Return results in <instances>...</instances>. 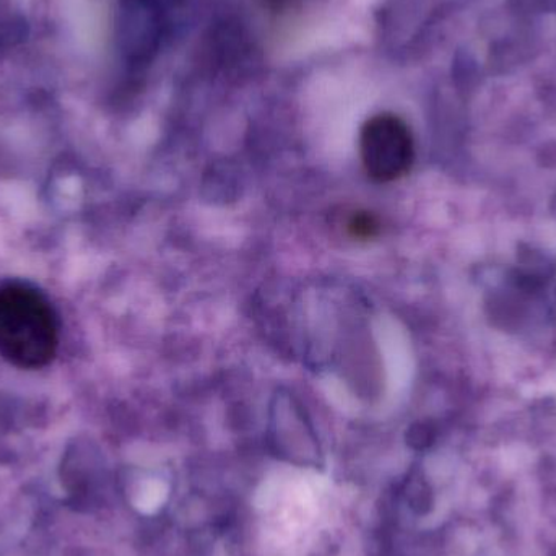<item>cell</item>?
I'll list each match as a JSON object with an SVG mask.
<instances>
[{"label":"cell","mask_w":556,"mask_h":556,"mask_svg":"<svg viewBox=\"0 0 556 556\" xmlns=\"http://www.w3.org/2000/svg\"><path fill=\"white\" fill-rule=\"evenodd\" d=\"M54 306L35 285L23 280L0 283V355L23 371L46 368L59 349Z\"/></svg>","instance_id":"obj_1"},{"label":"cell","mask_w":556,"mask_h":556,"mask_svg":"<svg viewBox=\"0 0 556 556\" xmlns=\"http://www.w3.org/2000/svg\"><path fill=\"white\" fill-rule=\"evenodd\" d=\"M359 155L369 178L391 182L410 172L415 142L410 127L391 113L376 114L359 134Z\"/></svg>","instance_id":"obj_2"},{"label":"cell","mask_w":556,"mask_h":556,"mask_svg":"<svg viewBox=\"0 0 556 556\" xmlns=\"http://www.w3.org/2000/svg\"><path fill=\"white\" fill-rule=\"evenodd\" d=\"M346 228L356 240H371V238L378 237L379 230H381L378 218L369 212H358L353 215Z\"/></svg>","instance_id":"obj_3"}]
</instances>
